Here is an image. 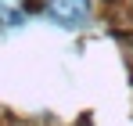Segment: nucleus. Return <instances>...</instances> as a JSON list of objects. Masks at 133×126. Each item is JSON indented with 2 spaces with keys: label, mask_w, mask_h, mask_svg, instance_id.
Instances as JSON below:
<instances>
[{
  "label": "nucleus",
  "mask_w": 133,
  "mask_h": 126,
  "mask_svg": "<svg viewBox=\"0 0 133 126\" xmlns=\"http://www.w3.org/2000/svg\"><path fill=\"white\" fill-rule=\"evenodd\" d=\"M40 11L61 29H83L94 15V0H40Z\"/></svg>",
  "instance_id": "nucleus-1"
},
{
  "label": "nucleus",
  "mask_w": 133,
  "mask_h": 126,
  "mask_svg": "<svg viewBox=\"0 0 133 126\" xmlns=\"http://www.w3.org/2000/svg\"><path fill=\"white\" fill-rule=\"evenodd\" d=\"M25 15H29L25 0H0V29H18V25H25Z\"/></svg>",
  "instance_id": "nucleus-2"
}]
</instances>
